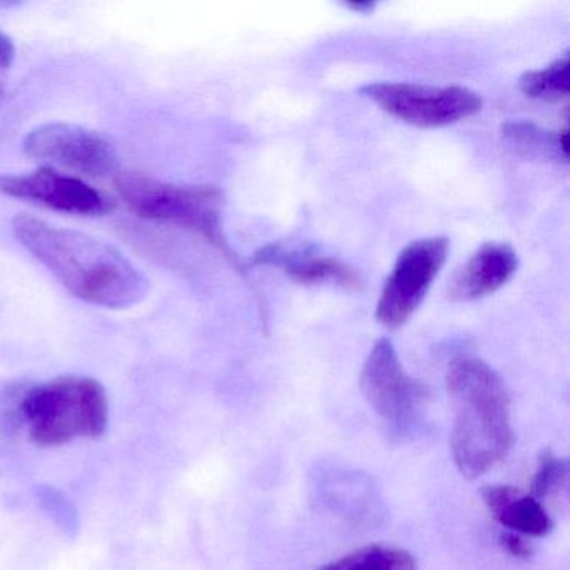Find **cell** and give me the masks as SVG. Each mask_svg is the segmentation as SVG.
Segmentation results:
<instances>
[{
    "label": "cell",
    "instance_id": "obj_17",
    "mask_svg": "<svg viewBox=\"0 0 570 570\" xmlns=\"http://www.w3.org/2000/svg\"><path fill=\"white\" fill-rule=\"evenodd\" d=\"M570 466L569 460L559 459L553 455L552 450L546 449L540 452L537 460L535 475L532 480L533 499L540 503L550 499H559L567 495L569 489Z\"/></svg>",
    "mask_w": 570,
    "mask_h": 570
},
{
    "label": "cell",
    "instance_id": "obj_21",
    "mask_svg": "<svg viewBox=\"0 0 570 570\" xmlns=\"http://www.w3.org/2000/svg\"><path fill=\"white\" fill-rule=\"evenodd\" d=\"M2 95H4V88H2V85H0V99H2Z\"/></svg>",
    "mask_w": 570,
    "mask_h": 570
},
{
    "label": "cell",
    "instance_id": "obj_20",
    "mask_svg": "<svg viewBox=\"0 0 570 570\" xmlns=\"http://www.w3.org/2000/svg\"><path fill=\"white\" fill-rule=\"evenodd\" d=\"M348 8L353 9V11L368 12L375 8V4L373 2H360V4H348Z\"/></svg>",
    "mask_w": 570,
    "mask_h": 570
},
{
    "label": "cell",
    "instance_id": "obj_1",
    "mask_svg": "<svg viewBox=\"0 0 570 570\" xmlns=\"http://www.w3.org/2000/svg\"><path fill=\"white\" fill-rule=\"evenodd\" d=\"M16 238L72 295L91 305L121 309L146 298L149 282L115 246L32 216L12 222Z\"/></svg>",
    "mask_w": 570,
    "mask_h": 570
},
{
    "label": "cell",
    "instance_id": "obj_5",
    "mask_svg": "<svg viewBox=\"0 0 570 570\" xmlns=\"http://www.w3.org/2000/svg\"><path fill=\"white\" fill-rule=\"evenodd\" d=\"M360 389L368 405L400 435L415 430L429 406V386L406 375L389 338L373 345L360 375Z\"/></svg>",
    "mask_w": 570,
    "mask_h": 570
},
{
    "label": "cell",
    "instance_id": "obj_12",
    "mask_svg": "<svg viewBox=\"0 0 570 570\" xmlns=\"http://www.w3.org/2000/svg\"><path fill=\"white\" fill-rule=\"evenodd\" d=\"M519 268V256L505 243H485L455 273L449 296L455 302H472L502 288Z\"/></svg>",
    "mask_w": 570,
    "mask_h": 570
},
{
    "label": "cell",
    "instance_id": "obj_13",
    "mask_svg": "<svg viewBox=\"0 0 570 570\" xmlns=\"http://www.w3.org/2000/svg\"><path fill=\"white\" fill-rule=\"evenodd\" d=\"M493 519L507 530L523 537H546L552 532L553 520L543 503L512 485H483L480 490Z\"/></svg>",
    "mask_w": 570,
    "mask_h": 570
},
{
    "label": "cell",
    "instance_id": "obj_15",
    "mask_svg": "<svg viewBox=\"0 0 570 570\" xmlns=\"http://www.w3.org/2000/svg\"><path fill=\"white\" fill-rule=\"evenodd\" d=\"M320 570H419V563L400 547L366 546Z\"/></svg>",
    "mask_w": 570,
    "mask_h": 570
},
{
    "label": "cell",
    "instance_id": "obj_7",
    "mask_svg": "<svg viewBox=\"0 0 570 570\" xmlns=\"http://www.w3.org/2000/svg\"><path fill=\"white\" fill-rule=\"evenodd\" d=\"M449 248L445 236L416 239L403 248L376 305V320L383 326L400 328L416 312L445 265Z\"/></svg>",
    "mask_w": 570,
    "mask_h": 570
},
{
    "label": "cell",
    "instance_id": "obj_6",
    "mask_svg": "<svg viewBox=\"0 0 570 570\" xmlns=\"http://www.w3.org/2000/svg\"><path fill=\"white\" fill-rule=\"evenodd\" d=\"M360 95L372 99L393 118L419 128H442L470 118L482 109V98L462 86L405 85L373 82L363 86Z\"/></svg>",
    "mask_w": 570,
    "mask_h": 570
},
{
    "label": "cell",
    "instance_id": "obj_3",
    "mask_svg": "<svg viewBox=\"0 0 570 570\" xmlns=\"http://www.w3.org/2000/svg\"><path fill=\"white\" fill-rule=\"evenodd\" d=\"M19 410L29 439L39 446L99 439L109 423L105 389L86 376H61L35 386L22 399Z\"/></svg>",
    "mask_w": 570,
    "mask_h": 570
},
{
    "label": "cell",
    "instance_id": "obj_18",
    "mask_svg": "<svg viewBox=\"0 0 570 570\" xmlns=\"http://www.w3.org/2000/svg\"><path fill=\"white\" fill-rule=\"evenodd\" d=\"M497 540H499V546L502 547L509 556L515 557V559L527 560L532 557V546H530L525 537L520 535V533L512 532V530H502V532L497 535Z\"/></svg>",
    "mask_w": 570,
    "mask_h": 570
},
{
    "label": "cell",
    "instance_id": "obj_14",
    "mask_svg": "<svg viewBox=\"0 0 570 570\" xmlns=\"http://www.w3.org/2000/svg\"><path fill=\"white\" fill-rule=\"evenodd\" d=\"M502 139L515 155L537 161L567 163V129L549 131L532 121H509L502 126Z\"/></svg>",
    "mask_w": 570,
    "mask_h": 570
},
{
    "label": "cell",
    "instance_id": "obj_11",
    "mask_svg": "<svg viewBox=\"0 0 570 570\" xmlns=\"http://www.w3.org/2000/svg\"><path fill=\"white\" fill-rule=\"evenodd\" d=\"M253 265H269L282 268L289 278L302 285H336L342 288H362L358 273L332 256H320L306 248H289L283 243H273L253 255Z\"/></svg>",
    "mask_w": 570,
    "mask_h": 570
},
{
    "label": "cell",
    "instance_id": "obj_8",
    "mask_svg": "<svg viewBox=\"0 0 570 570\" xmlns=\"http://www.w3.org/2000/svg\"><path fill=\"white\" fill-rule=\"evenodd\" d=\"M26 155L79 175L105 178L118 169L115 145L81 126L51 122L32 129L24 139Z\"/></svg>",
    "mask_w": 570,
    "mask_h": 570
},
{
    "label": "cell",
    "instance_id": "obj_10",
    "mask_svg": "<svg viewBox=\"0 0 570 570\" xmlns=\"http://www.w3.org/2000/svg\"><path fill=\"white\" fill-rule=\"evenodd\" d=\"M0 191L69 215L102 216L115 206L111 199L88 183L61 175L49 166L0 178Z\"/></svg>",
    "mask_w": 570,
    "mask_h": 570
},
{
    "label": "cell",
    "instance_id": "obj_9",
    "mask_svg": "<svg viewBox=\"0 0 570 570\" xmlns=\"http://www.w3.org/2000/svg\"><path fill=\"white\" fill-rule=\"evenodd\" d=\"M309 492L318 509L358 529H375L386 519L375 480L350 466L323 463L309 475Z\"/></svg>",
    "mask_w": 570,
    "mask_h": 570
},
{
    "label": "cell",
    "instance_id": "obj_16",
    "mask_svg": "<svg viewBox=\"0 0 570 570\" xmlns=\"http://www.w3.org/2000/svg\"><path fill=\"white\" fill-rule=\"evenodd\" d=\"M569 52L537 71H527L519 79V88L523 95L542 101H557L569 95Z\"/></svg>",
    "mask_w": 570,
    "mask_h": 570
},
{
    "label": "cell",
    "instance_id": "obj_2",
    "mask_svg": "<svg viewBox=\"0 0 570 570\" xmlns=\"http://www.w3.org/2000/svg\"><path fill=\"white\" fill-rule=\"evenodd\" d=\"M446 393L456 416L450 433L453 462L476 479L502 462L515 445L509 389L502 376L475 356H459L446 372Z\"/></svg>",
    "mask_w": 570,
    "mask_h": 570
},
{
    "label": "cell",
    "instance_id": "obj_4",
    "mask_svg": "<svg viewBox=\"0 0 570 570\" xmlns=\"http://www.w3.org/2000/svg\"><path fill=\"white\" fill-rule=\"evenodd\" d=\"M116 189L139 218L173 223L212 243L242 269L222 229L223 193L215 186L173 185L142 173H119Z\"/></svg>",
    "mask_w": 570,
    "mask_h": 570
},
{
    "label": "cell",
    "instance_id": "obj_19",
    "mask_svg": "<svg viewBox=\"0 0 570 570\" xmlns=\"http://www.w3.org/2000/svg\"><path fill=\"white\" fill-rule=\"evenodd\" d=\"M14 55L16 49L11 38L6 36L4 32H0V69L11 68L12 61H14Z\"/></svg>",
    "mask_w": 570,
    "mask_h": 570
}]
</instances>
